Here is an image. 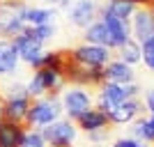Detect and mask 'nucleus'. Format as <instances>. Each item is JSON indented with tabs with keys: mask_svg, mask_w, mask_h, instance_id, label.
Here are the masks:
<instances>
[{
	"mask_svg": "<svg viewBox=\"0 0 154 147\" xmlns=\"http://www.w3.org/2000/svg\"><path fill=\"white\" fill-rule=\"evenodd\" d=\"M60 115H62L60 94L58 92H48V94L39 96V99H32L23 124L28 129H42V127H48L53 122H58Z\"/></svg>",
	"mask_w": 154,
	"mask_h": 147,
	"instance_id": "f257e3e1",
	"label": "nucleus"
},
{
	"mask_svg": "<svg viewBox=\"0 0 154 147\" xmlns=\"http://www.w3.org/2000/svg\"><path fill=\"white\" fill-rule=\"evenodd\" d=\"M140 85L136 83H127V85H117V83H101L99 85V99H97V108L103 110L108 115L110 110L124 103L127 99H140Z\"/></svg>",
	"mask_w": 154,
	"mask_h": 147,
	"instance_id": "f03ea898",
	"label": "nucleus"
},
{
	"mask_svg": "<svg viewBox=\"0 0 154 147\" xmlns=\"http://www.w3.org/2000/svg\"><path fill=\"white\" fill-rule=\"evenodd\" d=\"M64 76L60 69H51V67H42V69H35L32 78L28 81V94L30 99H39V96L48 94V92H60L64 87Z\"/></svg>",
	"mask_w": 154,
	"mask_h": 147,
	"instance_id": "7ed1b4c3",
	"label": "nucleus"
},
{
	"mask_svg": "<svg viewBox=\"0 0 154 147\" xmlns=\"http://www.w3.org/2000/svg\"><path fill=\"white\" fill-rule=\"evenodd\" d=\"M62 101V113H67L71 122H76L88 108H92V94L88 87H78V85H69L60 96Z\"/></svg>",
	"mask_w": 154,
	"mask_h": 147,
	"instance_id": "20e7f679",
	"label": "nucleus"
},
{
	"mask_svg": "<svg viewBox=\"0 0 154 147\" xmlns=\"http://www.w3.org/2000/svg\"><path fill=\"white\" fill-rule=\"evenodd\" d=\"M39 131H42L44 142L48 147H71L78 136L76 122H71V120H58L53 124H48V127H42Z\"/></svg>",
	"mask_w": 154,
	"mask_h": 147,
	"instance_id": "39448f33",
	"label": "nucleus"
},
{
	"mask_svg": "<svg viewBox=\"0 0 154 147\" xmlns=\"http://www.w3.org/2000/svg\"><path fill=\"white\" fill-rule=\"evenodd\" d=\"M71 60L83 67H90V69H103L106 64L113 60L108 48L103 46H94V44H81L71 51Z\"/></svg>",
	"mask_w": 154,
	"mask_h": 147,
	"instance_id": "423d86ee",
	"label": "nucleus"
},
{
	"mask_svg": "<svg viewBox=\"0 0 154 147\" xmlns=\"http://www.w3.org/2000/svg\"><path fill=\"white\" fill-rule=\"evenodd\" d=\"M99 12H101L99 0H76L69 7V23H74L76 28H83L85 30L94 21H99Z\"/></svg>",
	"mask_w": 154,
	"mask_h": 147,
	"instance_id": "0eeeda50",
	"label": "nucleus"
},
{
	"mask_svg": "<svg viewBox=\"0 0 154 147\" xmlns=\"http://www.w3.org/2000/svg\"><path fill=\"white\" fill-rule=\"evenodd\" d=\"M12 44L14 48H16V53H19V60H23V62H28L35 69L39 62V58L44 55V51H42V41H37V39L32 37V35H28V30L23 32V35H16V37H12Z\"/></svg>",
	"mask_w": 154,
	"mask_h": 147,
	"instance_id": "6e6552de",
	"label": "nucleus"
},
{
	"mask_svg": "<svg viewBox=\"0 0 154 147\" xmlns=\"http://www.w3.org/2000/svg\"><path fill=\"white\" fill-rule=\"evenodd\" d=\"M129 26H131V39H136L138 44H143L145 39H149L154 35V14H152V9H149V7H136Z\"/></svg>",
	"mask_w": 154,
	"mask_h": 147,
	"instance_id": "1a4fd4ad",
	"label": "nucleus"
},
{
	"mask_svg": "<svg viewBox=\"0 0 154 147\" xmlns=\"http://www.w3.org/2000/svg\"><path fill=\"white\" fill-rule=\"evenodd\" d=\"M145 110V103L143 99H127L124 103L115 106V108L108 113L110 124H129V122H136L138 117L143 115Z\"/></svg>",
	"mask_w": 154,
	"mask_h": 147,
	"instance_id": "9d476101",
	"label": "nucleus"
},
{
	"mask_svg": "<svg viewBox=\"0 0 154 147\" xmlns=\"http://www.w3.org/2000/svg\"><path fill=\"white\" fill-rule=\"evenodd\" d=\"M26 131L28 127L23 122H12L0 117V147H21Z\"/></svg>",
	"mask_w": 154,
	"mask_h": 147,
	"instance_id": "9b49d317",
	"label": "nucleus"
},
{
	"mask_svg": "<svg viewBox=\"0 0 154 147\" xmlns=\"http://www.w3.org/2000/svg\"><path fill=\"white\" fill-rule=\"evenodd\" d=\"M83 39H85V44L103 46V48H108V51L117 48V46H115V41H113V37H110V32H108V28H106V23H103L101 19H99V21H94L92 26H88V28H85Z\"/></svg>",
	"mask_w": 154,
	"mask_h": 147,
	"instance_id": "f8f14e48",
	"label": "nucleus"
},
{
	"mask_svg": "<svg viewBox=\"0 0 154 147\" xmlns=\"http://www.w3.org/2000/svg\"><path fill=\"white\" fill-rule=\"evenodd\" d=\"M103 76H106L108 83H117V85H127V83H134L136 81L134 67H129L122 60H110L103 67Z\"/></svg>",
	"mask_w": 154,
	"mask_h": 147,
	"instance_id": "ddd939ff",
	"label": "nucleus"
},
{
	"mask_svg": "<svg viewBox=\"0 0 154 147\" xmlns=\"http://www.w3.org/2000/svg\"><path fill=\"white\" fill-rule=\"evenodd\" d=\"M99 19L106 23V28H108V32H110V37H113L117 48L124 46L129 39H131V26H129L127 21H120V19H115V16L106 14V12H99Z\"/></svg>",
	"mask_w": 154,
	"mask_h": 147,
	"instance_id": "4468645a",
	"label": "nucleus"
},
{
	"mask_svg": "<svg viewBox=\"0 0 154 147\" xmlns=\"http://www.w3.org/2000/svg\"><path fill=\"white\" fill-rule=\"evenodd\" d=\"M76 127L83 129L85 133H92V131H99V129H108L110 127V120L108 115L99 108H88L83 115L76 120Z\"/></svg>",
	"mask_w": 154,
	"mask_h": 147,
	"instance_id": "2eb2a0df",
	"label": "nucleus"
},
{
	"mask_svg": "<svg viewBox=\"0 0 154 147\" xmlns=\"http://www.w3.org/2000/svg\"><path fill=\"white\" fill-rule=\"evenodd\" d=\"M32 99H2V106H0V117L12 122H23L28 115V108H30Z\"/></svg>",
	"mask_w": 154,
	"mask_h": 147,
	"instance_id": "dca6fc26",
	"label": "nucleus"
},
{
	"mask_svg": "<svg viewBox=\"0 0 154 147\" xmlns=\"http://www.w3.org/2000/svg\"><path fill=\"white\" fill-rule=\"evenodd\" d=\"M19 67V53L12 39H0V76H9Z\"/></svg>",
	"mask_w": 154,
	"mask_h": 147,
	"instance_id": "f3484780",
	"label": "nucleus"
},
{
	"mask_svg": "<svg viewBox=\"0 0 154 147\" xmlns=\"http://www.w3.org/2000/svg\"><path fill=\"white\" fill-rule=\"evenodd\" d=\"M21 19L30 28L48 26V23H53V19H55V12H53V9H46V7H26L23 14H21Z\"/></svg>",
	"mask_w": 154,
	"mask_h": 147,
	"instance_id": "a211bd4d",
	"label": "nucleus"
},
{
	"mask_svg": "<svg viewBox=\"0 0 154 147\" xmlns=\"http://www.w3.org/2000/svg\"><path fill=\"white\" fill-rule=\"evenodd\" d=\"M101 12H106V14H110V16H115V19L129 23L131 16H134V12H136V5L131 0H106L101 5Z\"/></svg>",
	"mask_w": 154,
	"mask_h": 147,
	"instance_id": "6ab92c4d",
	"label": "nucleus"
},
{
	"mask_svg": "<svg viewBox=\"0 0 154 147\" xmlns=\"http://www.w3.org/2000/svg\"><path fill=\"white\" fill-rule=\"evenodd\" d=\"M117 51H120V60L127 62L129 67H136L138 62H143V48H140V44H138L136 39H129L127 44L120 46Z\"/></svg>",
	"mask_w": 154,
	"mask_h": 147,
	"instance_id": "aec40b11",
	"label": "nucleus"
},
{
	"mask_svg": "<svg viewBox=\"0 0 154 147\" xmlns=\"http://www.w3.org/2000/svg\"><path fill=\"white\" fill-rule=\"evenodd\" d=\"M134 138L136 140H140V142H154V131H152V127H149V122H147V117H138V120L134 122Z\"/></svg>",
	"mask_w": 154,
	"mask_h": 147,
	"instance_id": "412c9836",
	"label": "nucleus"
},
{
	"mask_svg": "<svg viewBox=\"0 0 154 147\" xmlns=\"http://www.w3.org/2000/svg\"><path fill=\"white\" fill-rule=\"evenodd\" d=\"M28 35H32L37 41L44 44V41H48V39L55 35V26H53V23H48V26H35V28L28 26Z\"/></svg>",
	"mask_w": 154,
	"mask_h": 147,
	"instance_id": "4be33fe9",
	"label": "nucleus"
},
{
	"mask_svg": "<svg viewBox=\"0 0 154 147\" xmlns=\"http://www.w3.org/2000/svg\"><path fill=\"white\" fill-rule=\"evenodd\" d=\"M21 147H48V145L44 142V136H42L39 129H28L26 136H23Z\"/></svg>",
	"mask_w": 154,
	"mask_h": 147,
	"instance_id": "5701e85b",
	"label": "nucleus"
},
{
	"mask_svg": "<svg viewBox=\"0 0 154 147\" xmlns=\"http://www.w3.org/2000/svg\"><path fill=\"white\" fill-rule=\"evenodd\" d=\"M0 99H30V94H28V87L26 85H9V87H5V92H0Z\"/></svg>",
	"mask_w": 154,
	"mask_h": 147,
	"instance_id": "b1692460",
	"label": "nucleus"
},
{
	"mask_svg": "<svg viewBox=\"0 0 154 147\" xmlns=\"http://www.w3.org/2000/svg\"><path fill=\"white\" fill-rule=\"evenodd\" d=\"M140 48H143V62H145V67L149 71H154V35L143 41Z\"/></svg>",
	"mask_w": 154,
	"mask_h": 147,
	"instance_id": "393cba45",
	"label": "nucleus"
},
{
	"mask_svg": "<svg viewBox=\"0 0 154 147\" xmlns=\"http://www.w3.org/2000/svg\"><path fill=\"white\" fill-rule=\"evenodd\" d=\"M113 147H145V142L136 140V138H120L113 142Z\"/></svg>",
	"mask_w": 154,
	"mask_h": 147,
	"instance_id": "a878e982",
	"label": "nucleus"
},
{
	"mask_svg": "<svg viewBox=\"0 0 154 147\" xmlns=\"http://www.w3.org/2000/svg\"><path fill=\"white\" fill-rule=\"evenodd\" d=\"M90 136V140L92 142H103V140H108V136H110V129H99V131H92Z\"/></svg>",
	"mask_w": 154,
	"mask_h": 147,
	"instance_id": "bb28decb",
	"label": "nucleus"
},
{
	"mask_svg": "<svg viewBox=\"0 0 154 147\" xmlns=\"http://www.w3.org/2000/svg\"><path fill=\"white\" fill-rule=\"evenodd\" d=\"M143 103H145V108L149 110V115H154V90L145 92V99H143Z\"/></svg>",
	"mask_w": 154,
	"mask_h": 147,
	"instance_id": "cd10ccee",
	"label": "nucleus"
},
{
	"mask_svg": "<svg viewBox=\"0 0 154 147\" xmlns=\"http://www.w3.org/2000/svg\"><path fill=\"white\" fill-rule=\"evenodd\" d=\"M136 7H152L154 5V0H131Z\"/></svg>",
	"mask_w": 154,
	"mask_h": 147,
	"instance_id": "c85d7f7f",
	"label": "nucleus"
},
{
	"mask_svg": "<svg viewBox=\"0 0 154 147\" xmlns=\"http://www.w3.org/2000/svg\"><path fill=\"white\" fill-rule=\"evenodd\" d=\"M46 2H48V5H60V7H67L71 2V0H46Z\"/></svg>",
	"mask_w": 154,
	"mask_h": 147,
	"instance_id": "c756f323",
	"label": "nucleus"
},
{
	"mask_svg": "<svg viewBox=\"0 0 154 147\" xmlns=\"http://www.w3.org/2000/svg\"><path fill=\"white\" fill-rule=\"evenodd\" d=\"M147 122H149V127H152V131H154V115H149V117H147Z\"/></svg>",
	"mask_w": 154,
	"mask_h": 147,
	"instance_id": "7c9ffc66",
	"label": "nucleus"
},
{
	"mask_svg": "<svg viewBox=\"0 0 154 147\" xmlns=\"http://www.w3.org/2000/svg\"><path fill=\"white\" fill-rule=\"evenodd\" d=\"M149 9H152V14H154V5H152V7H149Z\"/></svg>",
	"mask_w": 154,
	"mask_h": 147,
	"instance_id": "2f4dec72",
	"label": "nucleus"
},
{
	"mask_svg": "<svg viewBox=\"0 0 154 147\" xmlns=\"http://www.w3.org/2000/svg\"><path fill=\"white\" fill-rule=\"evenodd\" d=\"M0 106H2V101H0Z\"/></svg>",
	"mask_w": 154,
	"mask_h": 147,
	"instance_id": "473e14b6",
	"label": "nucleus"
},
{
	"mask_svg": "<svg viewBox=\"0 0 154 147\" xmlns=\"http://www.w3.org/2000/svg\"><path fill=\"white\" fill-rule=\"evenodd\" d=\"M145 147H147V145H145Z\"/></svg>",
	"mask_w": 154,
	"mask_h": 147,
	"instance_id": "72a5a7b5",
	"label": "nucleus"
}]
</instances>
